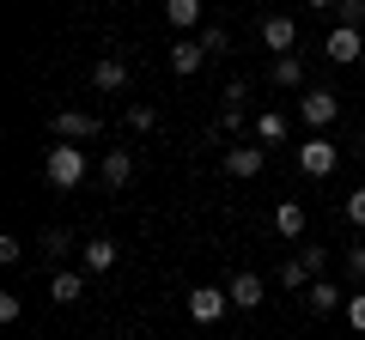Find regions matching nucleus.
<instances>
[{"instance_id":"nucleus-1","label":"nucleus","mask_w":365,"mask_h":340,"mask_svg":"<svg viewBox=\"0 0 365 340\" xmlns=\"http://www.w3.org/2000/svg\"><path fill=\"white\" fill-rule=\"evenodd\" d=\"M43 176H49L55 188H79V183H86V152H79V146H49Z\"/></svg>"},{"instance_id":"nucleus-2","label":"nucleus","mask_w":365,"mask_h":340,"mask_svg":"<svg viewBox=\"0 0 365 340\" xmlns=\"http://www.w3.org/2000/svg\"><path fill=\"white\" fill-rule=\"evenodd\" d=\"M335 164H341V152L323 140V134H311V140L299 146V170H304V176H329Z\"/></svg>"},{"instance_id":"nucleus-3","label":"nucleus","mask_w":365,"mask_h":340,"mask_svg":"<svg viewBox=\"0 0 365 340\" xmlns=\"http://www.w3.org/2000/svg\"><path fill=\"white\" fill-rule=\"evenodd\" d=\"M299 116L311 122V128H329V122L341 116V97L329 92V85H317V92H304V97H299Z\"/></svg>"},{"instance_id":"nucleus-4","label":"nucleus","mask_w":365,"mask_h":340,"mask_svg":"<svg viewBox=\"0 0 365 340\" xmlns=\"http://www.w3.org/2000/svg\"><path fill=\"white\" fill-rule=\"evenodd\" d=\"M225 304H232L225 286H195V292H189V316H195V322H220Z\"/></svg>"},{"instance_id":"nucleus-5","label":"nucleus","mask_w":365,"mask_h":340,"mask_svg":"<svg viewBox=\"0 0 365 340\" xmlns=\"http://www.w3.org/2000/svg\"><path fill=\"white\" fill-rule=\"evenodd\" d=\"M262 164H268V152H262V146H225V176H237V183L262 176Z\"/></svg>"},{"instance_id":"nucleus-6","label":"nucleus","mask_w":365,"mask_h":340,"mask_svg":"<svg viewBox=\"0 0 365 340\" xmlns=\"http://www.w3.org/2000/svg\"><path fill=\"white\" fill-rule=\"evenodd\" d=\"M98 128H104V122L91 116V110H61V116H55V134H61V140H98Z\"/></svg>"},{"instance_id":"nucleus-7","label":"nucleus","mask_w":365,"mask_h":340,"mask_svg":"<svg viewBox=\"0 0 365 340\" xmlns=\"http://www.w3.org/2000/svg\"><path fill=\"white\" fill-rule=\"evenodd\" d=\"M323 49H329V61H335V67H353V61L365 55V43H359V31L335 25V31H329V43H323Z\"/></svg>"},{"instance_id":"nucleus-8","label":"nucleus","mask_w":365,"mask_h":340,"mask_svg":"<svg viewBox=\"0 0 365 340\" xmlns=\"http://www.w3.org/2000/svg\"><path fill=\"white\" fill-rule=\"evenodd\" d=\"M262 43H268L274 55H287L292 43H299V25H292L287 13H268V18H262Z\"/></svg>"},{"instance_id":"nucleus-9","label":"nucleus","mask_w":365,"mask_h":340,"mask_svg":"<svg viewBox=\"0 0 365 340\" xmlns=\"http://www.w3.org/2000/svg\"><path fill=\"white\" fill-rule=\"evenodd\" d=\"M201 61H207L201 37H177V49H170V73H177V79H189V73H201Z\"/></svg>"},{"instance_id":"nucleus-10","label":"nucleus","mask_w":365,"mask_h":340,"mask_svg":"<svg viewBox=\"0 0 365 340\" xmlns=\"http://www.w3.org/2000/svg\"><path fill=\"white\" fill-rule=\"evenodd\" d=\"M91 85H98V92H122V85H128V61H122V55H104V61L91 67Z\"/></svg>"},{"instance_id":"nucleus-11","label":"nucleus","mask_w":365,"mask_h":340,"mask_svg":"<svg viewBox=\"0 0 365 340\" xmlns=\"http://www.w3.org/2000/svg\"><path fill=\"white\" fill-rule=\"evenodd\" d=\"M225 292H232V304H237V310H256V304L268 298L262 274H232V286H225Z\"/></svg>"},{"instance_id":"nucleus-12","label":"nucleus","mask_w":365,"mask_h":340,"mask_svg":"<svg viewBox=\"0 0 365 340\" xmlns=\"http://www.w3.org/2000/svg\"><path fill=\"white\" fill-rule=\"evenodd\" d=\"M98 176H104L110 188H128V176H134V158H128V152L116 146V152H104V164H98Z\"/></svg>"},{"instance_id":"nucleus-13","label":"nucleus","mask_w":365,"mask_h":340,"mask_svg":"<svg viewBox=\"0 0 365 340\" xmlns=\"http://www.w3.org/2000/svg\"><path fill=\"white\" fill-rule=\"evenodd\" d=\"M49 298H55V304H79V298H86V274H73V267H61V274L49 280Z\"/></svg>"},{"instance_id":"nucleus-14","label":"nucleus","mask_w":365,"mask_h":340,"mask_svg":"<svg viewBox=\"0 0 365 340\" xmlns=\"http://www.w3.org/2000/svg\"><path fill=\"white\" fill-rule=\"evenodd\" d=\"M304 225H311V219H304L299 201H280V207H274V231H280V237H304Z\"/></svg>"},{"instance_id":"nucleus-15","label":"nucleus","mask_w":365,"mask_h":340,"mask_svg":"<svg viewBox=\"0 0 365 340\" xmlns=\"http://www.w3.org/2000/svg\"><path fill=\"white\" fill-rule=\"evenodd\" d=\"M274 85H280V92H299L304 85V61L299 55H274Z\"/></svg>"},{"instance_id":"nucleus-16","label":"nucleus","mask_w":365,"mask_h":340,"mask_svg":"<svg viewBox=\"0 0 365 340\" xmlns=\"http://www.w3.org/2000/svg\"><path fill=\"white\" fill-rule=\"evenodd\" d=\"M110 267H116V243L110 237H91L86 243V274H110Z\"/></svg>"},{"instance_id":"nucleus-17","label":"nucleus","mask_w":365,"mask_h":340,"mask_svg":"<svg viewBox=\"0 0 365 340\" xmlns=\"http://www.w3.org/2000/svg\"><path fill=\"white\" fill-rule=\"evenodd\" d=\"M165 18L182 31V37H189V31L201 25V0H165Z\"/></svg>"},{"instance_id":"nucleus-18","label":"nucleus","mask_w":365,"mask_h":340,"mask_svg":"<svg viewBox=\"0 0 365 340\" xmlns=\"http://www.w3.org/2000/svg\"><path fill=\"white\" fill-rule=\"evenodd\" d=\"M256 140H262V146L287 140V116H280V110H262V116H256Z\"/></svg>"},{"instance_id":"nucleus-19","label":"nucleus","mask_w":365,"mask_h":340,"mask_svg":"<svg viewBox=\"0 0 365 340\" xmlns=\"http://www.w3.org/2000/svg\"><path fill=\"white\" fill-rule=\"evenodd\" d=\"M304 304H311V310H317V316H329V310H335V304H341V292H335V286H329V280H317V286H311V292H304Z\"/></svg>"},{"instance_id":"nucleus-20","label":"nucleus","mask_w":365,"mask_h":340,"mask_svg":"<svg viewBox=\"0 0 365 340\" xmlns=\"http://www.w3.org/2000/svg\"><path fill=\"white\" fill-rule=\"evenodd\" d=\"M201 49H207V55H225V49H232L225 25H201Z\"/></svg>"},{"instance_id":"nucleus-21","label":"nucleus","mask_w":365,"mask_h":340,"mask_svg":"<svg viewBox=\"0 0 365 340\" xmlns=\"http://www.w3.org/2000/svg\"><path fill=\"white\" fill-rule=\"evenodd\" d=\"M67 249H73V237H67V231H43V255H49V262H61Z\"/></svg>"},{"instance_id":"nucleus-22","label":"nucleus","mask_w":365,"mask_h":340,"mask_svg":"<svg viewBox=\"0 0 365 340\" xmlns=\"http://www.w3.org/2000/svg\"><path fill=\"white\" fill-rule=\"evenodd\" d=\"M335 18H341L347 31H359V25H365V0H341V6H335Z\"/></svg>"},{"instance_id":"nucleus-23","label":"nucleus","mask_w":365,"mask_h":340,"mask_svg":"<svg viewBox=\"0 0 365 340\" xmlns=\"http://www.w3.org/2000/svg\"><path fill=\"white\" fill-rule=\"evenodd\" d=\"M128 128H134V134L158 128V110H153V104H134V110H128Z\"/></svg>"},{"instance_id":"nucleus-24","label":"nucleus","mask_w":365,"mask_h":340,"mask_svg":"<svg viewBox=\"0 0 365 340\" xmlns=\"http://www.w3.org/2000/svg\"><path fill=\"white\" fill-rule=\"evenodd\" d=\"M280 286H311V267L304 262H280Z\"/></svg>"},{"instance_id":"nucleus-25","label":"nucleus","mask_w":365,"mask_h":340,"mask_svg":"<svg viewBox=\"0 0 365 340\" xmlns=\"http://www.w3.org/2000/svg\"><path fill=\"white\" fill-rule=\"evenodd\" d=\"M347 274L365 280V243H347Z\"/></svg>"},{"instance_id":"nucleus-26","label":"nucleus","mask_w":365,"mask_h":340,"mask_svg":"<svg viewBox=\"0 0 365 340\" xmlns=\"http://www.w3.org/2000/svg\"><path fill=\"white\" fill-rule=\"evenodd\" d=\"M347 219L365 231V188H353V195H347Z\"/></svg>"},{"instance_id":"nucleus-27","label":"nucleus","mask_w":365,"mask_h":340,"mask_svg":"<svg viewBox=\"0 0 365 340\" xmlns=\"http://www.w3.org/2000/svg\"><path fill=\"white\" fill-rule=\"evenodd\" d=\"M347 322L365 334V292H353V298H347Z\"/></svg>"},{"instance_id":"nucleus-28","label":"nucleus","mask_w":365,"mask_h":340,"mask_svg":"<svg viewBox=\"0 0 365 340\" xmlns=\"http://www.w3.org/2000/svg\"><path fill=\"white\" fill-rule=\"evenodd\" d=\"M19 310H25V304H19V298H13V292H0V322L13 328V322H19Z\"/></svg>"},{"instance_id":"nucleus-29","label":"nucleus","mask_w":365,"mask_h":340,"mask_svg":"<svg viewBox=\"0 0 365 340\" xmlns=\"http://www.w3.org/2000/svg\"><path fill=\"white\" fill-rule=\"evenodd\" d=\"M299 262H304V267H311V274H317V267H323L329 255H323V249H317V243H304V249H299Z\"/></svg>"},{"instance_id":"nucleus-30","label":"nucleus","mask_w":365,"mask_h":340,"mask_svg":"<svg viewBox=\"0 0 365 340\" xmlns=\"http://www.w3.org/2000/svg\"><path fill=\"white\" fill-rule=\"evenodd\" d=\"M311 6H317V13H335V6H341V0H311Z\"/></svg>"}]
</instances>
